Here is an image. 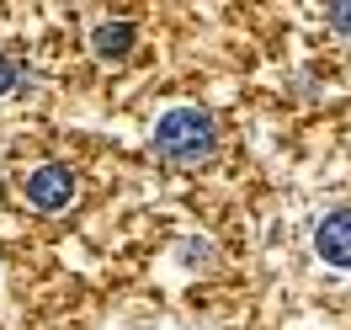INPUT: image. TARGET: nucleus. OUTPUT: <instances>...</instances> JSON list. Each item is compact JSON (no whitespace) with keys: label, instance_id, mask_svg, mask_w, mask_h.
I'll return each instance as SVG.
<instances>
[{"label":"nucleus","instance_id":"obj_1","mask_svg":"<svg viewBox=\"0 0 351 330\" xmlns=\"http://www.w3.org/2000/svg\"><path fill=\"white\" fill-rule=\"evenodd\" d=\"M219 144V123L208 107H171L160 123H154V154L165 160H202V154Z\"/></svg>","mask_w":351,"mask_h":330},{"label":"nucleus","instance_id":"obj_2","mask_svg":"<svg viewBox=\"0 0 351 330\" xmlns=\"http://www.w3.org/2000/svg\"><path fill=\"white\" fill-rule=\"evenodd\" d=\"M27 202H32L38 213H64L69 202H75V171L59 165V160L38 165V171L27 176Z\"/></svg>","mask_w":351,"mask_h":330},{"label":"nucleus","instance_id":"obj_3","mask_svg":"<svg viewBox=\"0 0 351 330\" xmlns=\"http://www.w3.org/2000/svg\"><path fill=\"white\" fill-rule=\"evenodd\" d=\"M314 250H319L325 266L351 272V208H330L325 219L314 224Z\"/></svg>","mask_w":351,"mask_h":330},{"label":"nucleus","instance_id":"obj_4","mask_svg":"<svg viewBox=\"0 0 351 330\" xmlns=\"http://www.w3.org/2000/svg\"><path fill=\"white\" fill-rule=\"evenodd\" d=\"M133 48V22H101L90 32V54L96 59H128Z\"/></svg>","mask_w":351,"mask_h":330},{"label":"nucleus","instance_id":"obj_5","mask_svg":"<svg viewBox=\"0 0 351 330\" xmlns=\"http://www.w3.org/2000/svg\"><path fill=\"white\" fill-rule=\"evenodd\" d=\"M325 22L341 32V38H351V0H330L325 5Z\"/></svg>","mask_w":351,"mask_h":330},{"label":"nucleus","instance_id":"obj_6","mask_svg":"<svg viewBox=\"0 0 351 330\" xmlns=\"http://www.w3.org/2000/svg\"><path fill=\"white\" fill-rule=\"evenodd\" d=\"M16 86V64H11V59H5V54H0V96H5V91Z\"/></svg>","mask_w":351,"mask_h":330}]
</instances>
